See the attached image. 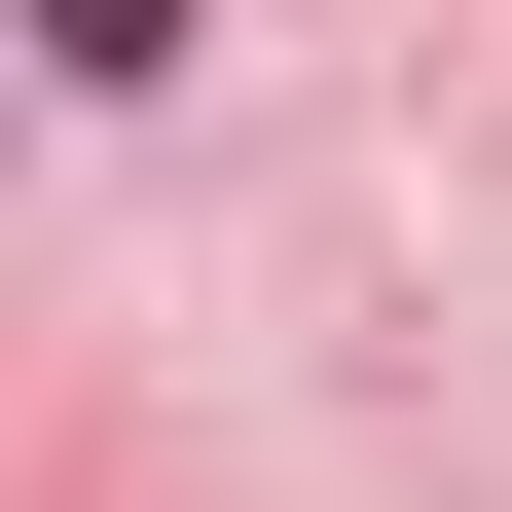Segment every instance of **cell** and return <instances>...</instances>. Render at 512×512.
I'll return each instance as SVG.
<instances>
[{"instance_id": "obj_1", "label": "cell", "mask_w": 512, "mask_h": 512, "mask_svg": "<svg viewBox=\"0 0 512 512\" xmlns=\"http://www.w3.org/2000/svg\"><path fill=\"white\" fill-rule=\"evenodd\" d=\"M0 37H37L74 110H147V74H183V0H0Z\"/></svg>"}]
</instances>
